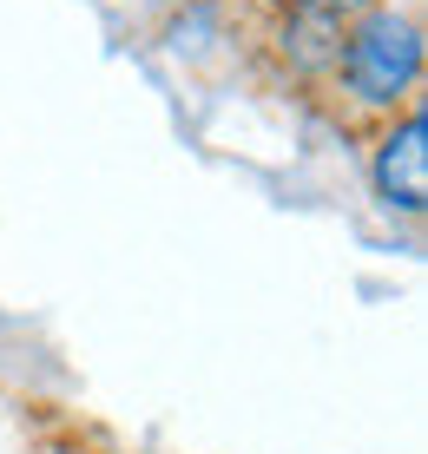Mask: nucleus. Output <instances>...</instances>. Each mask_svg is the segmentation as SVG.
I'll use <instances>...</instances> for the list:
<instances>
[{"mask_svg": "<svg viewBox=\"0 0 428 454\" xmlns=\"http://www.w3.org/2000/svg\"><path fill=\"white\" fill-rule=\"evenodd\" d=\"M369 178H376V198L408 211V217L428 205V113H422V99L408 113H395L389 125H376Z\"/></svg>", "mask_w": 428, "mask_h": 454, "instance_id": "3", "label": "nucleus"}, {"mask_svg": "<svg viewBox=\"0 0 428 454\" xmlns=\"http://www.w3.org/2000/svg\"><path fill=\"white\" fill-rule=\"evenodd\" d=\"M271 7H283V0H271Z\"/></svg>", "mask_w": 428, "mask_h": 454, "instance_id": "5", "label": "nucleus"}, {"mask_svg": "<svg viewBox=\"0 0 428 454\" xmlns=\"http://www.w3.org/2000/svg\"><path fill=\"white\" fill-rule=\"evenodd\" d=\"M343 34H350V13L337 0H283L271 13V59L304 86H329Z\"/></svg>", "mask_w": 428, "mask_h": 454, "instance_id": "2", "label": "nucleus"}, {"mask_svg": "<svg viewBox=\"0 0 428 454\" xmlns=\"http://www.w3.org/2000/svg\"><path fill=\"white\" fill-rule=\"evenodd\" d=\"M337 7H343V13H350V20H356V13H369V7H383V0H337Z\"/></svg>", "mask_w": 428, "mask_h": 454, "instance_id": "4", "label": "nucleus"}, {"mask_svg": "<svg viewBox=\"0 0 428 454\" xmlns=\"http://www.w3.org/2000/svg\"><path fill=\"white\" fill-rule=\"evenodd\" d=\"M323 92H337V113L350 125H389L408 113L422 99V13L395 0L356 13Z\"/></svg>", "mask_w": 428, "mask_h": 454, "instance_id": "1", "label": "nucleus"}]
</instances>
